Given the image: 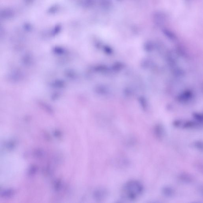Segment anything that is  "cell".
<instances>
[{
    "label": "cell",
    "instance_id": "3",
    "mask_svg": "<svg viewBox=\"0 0 203 203\" xmlns=\"http://www.w3.org/2000/svg\"><path fill=\"white\" fill-rule=\"evenodd\" d=\"M163 192L165 196H172L173 193V190L168 187L164 188L163 190Z\"/></svg>",
    "mask_w": 203,
    "mask_h": 203
},
{
    "label": "cell",
    "instance_id": "2",
    "mask_svg": "<svg viewBox=\"0 0 203 203\" xmlns=\"http://www.w3.org/2000/svg\"><path fill=\"white\" fill-rule=\"evenodd\" d=\"M153 20L156 25L162 26L167 21V16L162 12H157L153 15Z\"/></svg>",
    "mask_w": 203,
    "mask_h": 203
},
{
    "label": "cell",
    "instance_id": "4",
    "mask_svg": "<svg viewBox=\"0 0 203 203\" xmlns=\"http://www.w3.org/2000/svg\"><path fill=\"white\" fill-rule=\"evenodd\" d=\"M163 32H164V34L167 35L168 37L173 38L174 37V35L173 33L171 32L170 30H168V29H164V30H163Z\"/></svg>",
    "mask_w": 203,
    "mask_h": 203
},
{
    "label": "cell",
    "instance_id": "1",
    "mask_svg": "<svg viewBox=\"0 0 203 203\" xmlns=\"http://www.w3.org/2000/svg\"><path fill=\"white\" fill-rule=\"evenodd\" d=\"M143 187L138 181L133 180L126 183L123 188V194L125 198L133 200L139 197L143 193Z\"/></svg>",
    "mask_w": 203,
    "mask_h": 203
}]
</instances>
